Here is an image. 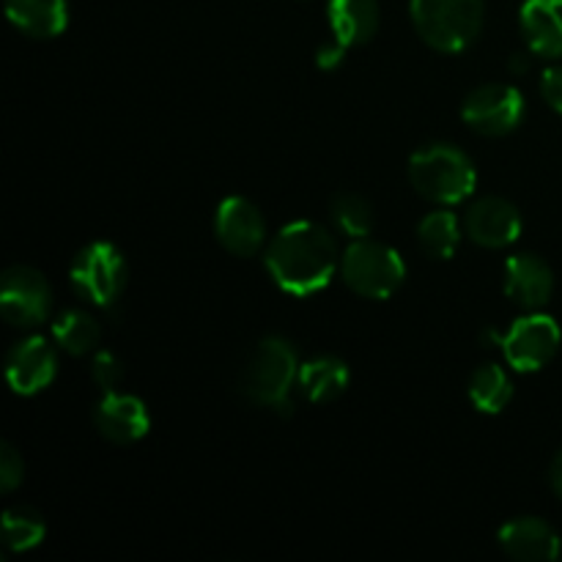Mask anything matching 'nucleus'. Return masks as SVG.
<instances>
[{
  "instance_id": "nucleus-25",
  "label": "nucleus",
  "mask_w": 562,
  "mask_h": 562,
  "mask_svg": "<svg viewBox=\"0 0 562 562\" xmlns=\"http://www.w3.org/2000/svg\"><path fill=\"white\" fill-rule=\"evenodd\" d=\"M91 376L104 393H110V390L119 387V382L124 379V366H121L119 357L110 355V351H99L91 360Z\"/></svg>"
},
{
  "instance_id": "nucleus-22",
  "label": "nucleus",
  "mask_w": 562,
  "mask_h": 562,
  "mask_svg": "<svg viewBox=\"0 0 562 562\" xmlns=\"http://www.w3.org/2000/svg\"><path fill=\"white\" fill-rule=\"evenodd\" d=\"M417 241L428 258H450L461 241L459 220L453 212H431L417 225Z\"/></svg>"
},
{
  "instance_id": "nucleus-27",
  "label": "nucleus",
  "mask_w": 562,
  "mask_h": 562,
  "mask_svg": "<svg viewBox=\"0 0 562 562\" xmlns=\"http://www.w3.org/2000/svg\"><path fill=\"white\" fill-rule=\"evenodd\" d=\"M541 93L549 108L562 115V66H549L541 77Z\"/></svg>"
},
{
  "instance_id": "nucleus-26",
  "label": "nucleus",
  "mask_w": 562,
  "mask_h": 562,
  "mask_svg": "<svg viewBox=\"0 0 562 562\" xmlns=\"http://www.w3.org/2000/svg\"><path fill=\"white\" fill-rule=\"evenodd\" d=\"M25 477V464L11 445H0V488L14 492Z\"/></svg>"
},
{
  "instance_id": "nucleus-12",
  "label": "nucleus",
  "mask_w": 562,
  "mask_h": 562,
  "mask_svg": "<svg viewBox=\"0 0 562 562\" xmlns=\"http://www.w3.org/2000/svg\"><path fill=\"white\" fill-rule=\"evenodd\" d=\"M55 371H58L55 349L47 340L38 338V335L20 340L9 351V360H5V373H9L11 390L20 395L42 393L44 387L53 384Z\"/></svg>"
},
{
  "instance_id": "nucleus-1",
  "label": "nucleus",
  "mask_w": 562,
  "mask_h": 562,
  "mask_svg": "<svg viewBox=\"0 0 562 562\" xmlns=\"http://www.w3.org/2000/svg\"><path fill=\"white\" fill-rule=\"evenodd\" d=\"M338 267V245L318 223H291L267 250V269L274 283L294 296L322 291Z\"/></svg>"
},
{
  "instance_id": "nucleus-20",
  "label": "nucleus",
  "mask_w": 562,
  "mask_h": 562,
  "mask_svg": "<svg viewBox=\"0 0 562 562\" xmlns=\"http://www.w3.org/2000/svg\"><path fill=\"white\" fill-rule=\"evenodd\" d=\"M53 335L60 349L75 357H82L97 349L99 338H102V329H99L97 318L91 313L71 307V311H64L55 318Z\"/></svg>"
},
{
  "instance_id": "nucleus-28",
  "label": "nucleus",
  "mask_w": 562,
  "mask_h": 562,
  "mask_svg": "<svg viewBox=\"0 0 562 562\" xmlns=\"http://www.w3.org/2000/svg\"><path fill=\"white\" fill-rule=\"evenodd\" d=\"M344 53H346V44L338 42V38H333V42H324L322 47H318L316 64L322 66V69H335V66L344 60Z\"/></svg>"
},
{
  "instance_id": "nucleus-17",
  "label": "nucleus",
  "mask_w": 562,
  "mask_h": 562,
  "mask_svg": "<svg viewBox=\"0 0 562 562\" xmlns=\"http://www.w3.org/2000/svg\"><path fill=\"white\" fill-rule=\"evenodd\" d=\"M327 16L333 36L346 47L371 42L379 31L376 0H329Z\"/></svg>"
},
{
  "instance_id": "nucleus-3",
  "label": "nucleus",
  "mask_w": 562,
  "mask_h": 562,
  "mask_svg": "<svg viewBox=\"0 0 562 562\" xmlns=\"http://www.w3.org/2000/svg\"><path fill=\"white\" fill-rule=\"evenodd\" d=\"M296 379H300V362L294 346L283 338H263L247 357L241 390L252 404L289 415Z\"/></svg>"
},
{
  "instance_id": "nucleus-2",
  "label": "nucleus",
  "mask_w": 562,
  "mask_h": 562,
  "mask_svg": "<svg viewBox=\"0 0 562 562\" xmlns=\"http://www.w3.org/2000/svg\"><path fill=\"white\" fill-rule=\"evenodd\" d=\"M409 181L417 195H423L426 201L453 206L472 195L477 173L472 159L461 148L450 146V143H431L412 154Z\"/></svg>"
},
{
  "instance_id": "nucleus-21",
  "label": "nucleus",
  "mask_w": 562,
  "mask_h": 562,
  "mask_svg": "<svg viewBox=\"0 0 562 562\" xmlns=\"http://www.w3.org/2000/svg\"><path fill=\"white\" fill-rule=\"evenodd\" d=\"M470 398L475 409L486 412V415H499L505 406L514 398V384H510L508 373L499 366H481L470 379Z\"/></svg>"
},
{
  "instance_id": "nucleus-9",
  "label": "nucleus",
  "mask_w": 562,
  "mask_h": 562,
  "mask_svg": "<svg viewBox=\"0 0 562 562\" xmlns=\"http://www.w3.org/2000/svg\"><path fill=\"white\" fill-rule=\"evenodd\" d=\"M467 124L486 137L510 135L525 119V99L514 86L505 82H488V86L475 88L467 97L464 110H461Z\"/></svg>"
},
{
  "instance_id": "nucleus-8",
  "label": "nucleus",
  "mask_w": 562,
  "mask_h": 562,
  "mask_svg": "<svg viewBox=\"0 0 562 562\" xmlns=\"http://www.w3.org/2000/svg\"><path fill=\"white\" fill-rule=\"evenodd\" d=\"M53 289L47 278L33 267L5 269L0 283V313L14 327H36L49 316Z\"/></svg>"
},
{
  "instance_id": "nucleus-5",
  "label": "nucleus",
  "mask_w": 562,
  "mask_h": 562,
  "mask_svg": "<svg viewBox=\"0 0 562 562\" xmlns=\"http://www.w3.org/2000/svg\"><path fill=\"white\" fill-rule=\"evenodd\" d=\"M340 274L355 294L366 300H387L404 283L406 263L398 250L366 236L340 256Z\"/></svg>"
},
{
  "instance_id": "nucleus-16",
  "label": "nucleus",
  "mask_w": 562,
  "mask_h": 562,
  "mask_svg": "<svg viewBox=\"0 0 562 562\" xmlns=\"http://www.w3.org/2000/svg\"><path fill=\"white\" fill-rule=\"evenodd\" d=\"M519 25L532 53L562 58V0H525Z\"/></svg>"
},
{
  "instance_id": "nucleus-30",
  "label": "nucleus",
  "mask_w": 562,
  "mask_h": 562,
  "mask_svg": "<svg viewBox=\"0 0 562 562\" xmlns=\"http://www.w3.org/2000/svg\"><path fill=\"white\" fill-rule=\"evenodd\" d=\"M510 69H514L516 75H525V71L530 69V58H527L525 53H516L514 58H510Z\"/></svg>"
},
{
  "instance_id": "nucleus-23",
  "label": "nucleus",
  "mask_w": 562,
  "mask_h": 562,
  "mask_svg": "<svg viewBox=\"0 0 562 562\" xmlns=\"http://www.w3.org/2000/svg\"><path fill=\"white\" fill-rule=\"evenodd\" d=\"M47 536V525L42 516L27 505H16L3 514V541L11 552H27L36 549Z\"/></svg>"
},
{
  "instance_id": "nucleus-29",
  "label": "nucleus",
  "mask_w": 562,
  "mask_h": 562,
  "mask_svg": "<svg viewBox=\"0 0 562 562\" xmlns=\"http://www.w3.org/2000/svg\"><path fill=\"white\" fill-rule=\"evenodd\" d=\"M549 483H552L554 494L562 499V450L558 456H554L552 467H549Z\"/></svg>"
},
{
  "instance_id": "nucleus-7",
  "label": "nucleus",
  "mask_w": 562,
  "mask_h": 562,
  "mask_svg": "<svg viewBox=\"0 0 562 562\" xmlns=\"http://www.w3.org/2000/svg\"><path fill=\"white\" fill-rule=\"evenodd\" d=\"M562 333L552 316L532 313L516 318L514 327L503 335V351L510 368L521 373L541 371L558 355Z\"/></svg>"
},
{
  "instance_id": "nucleus-18",
  "label": "nucleus",
  "mask_w": 562,
  "mask_h": 562,
  "mask_svg": "<svg viewBox=\"0 0 562 562\" xmlns=\"http://www.w3.org/2000/svg\"><path fill=\"white\" fill-rule=\"evenodd\" d=\"M11 25L33 38H53L69 22L66 0H5Z\"/></svg>"
},
{
  "instance_id": "nucleus-19",
  "label": "nucleus",
  "mask_w": 562,
  "mask_h": 562,
  "mask_svg": "<svg viewBox=\"0 0 562 562\" xmlns=\"http://www.w3.org/2000/svg\"><path fill=\"white\" fill-rule=\"evenodd\" d=\"M300 384L302 395L313 404H327V401L340 398L349 384V368L338 357H313L311 362L300 366Z\"/></svg>"
},
{
  "instance_id": "nucleus-14",
  "label": "nucleus",
  "mask_w": 562,
  "mask_h": 562,
  "mask_svg": "<svg viewBox=\"0 0 562 562\" xmlns=\"http://www.w3.org/2000/svg\"><path fill=\"white\" fill-rule=\"evenodd\" d=\"M499 547L519 562H552L560 558V536L538 516H519L499 530Z\"/></svg>"
},
{
  "instance_id": "nucleus-11",
  "label": "nucleus",
  "mask_w": 562,
  "mask_h": 562,
  "mask_svg": "<svg viewBox=\"0 0 562 562\" xmlns=\"http://www.w3.org/2000/svg\"><path fill=\"white\" fill-rule=\"evenodd\" d=\"M464 231L475 245L499 250L519 239L521 214L510 201L497 195H486L470 206L464 217Z\"/></svg>"
},
{
  "instance_id": "nucleus-4",
  "label": "nucleus",
  "mask_w": 562,
  "mask_h": 562,
  "mask_svg": "<svg viewBox=\"0 0 562 562\" xmlns=\"http://www.w3.org/2000/svg\"><path fill=\"white\" fill-rule=\"evenodd\" d=\"M483 0H412L409 14L428 47L464 53L483 27Z\"/></svg>"
},
{
  "instance_id": "nucleus-24",
  "label": "nucleus",
  "mask_w": 562,
  "mask_h": 562,
  "mask_svg": "<svg viewBox=\"0 0 562 562\" xmlns=\"http://www.w3.org/2000/svg\"><path fill=\"white\" fill-rule=\"evenodd\" d=\"M329 214H333V223L338 225V231H344L351 239H366L373 231V209L357 192H340L329 203Z\"/></svg>"
},
{
  "instance_id": "nucleus-13",
  "label": "nucleus",
  "mask_w": 562,
  "mask_h": 562,
  "mask_svg": "<svg viewBox=\"0 0 562 562\" xmlns=\"http://www.w3.org/2000/svg\"><path fill=\"white\" fill-rule=\"evenodd\" d=\"M93 420H97L99 434L113 445L140 442L148 434V426H151L146 404L135 395H121L115 390L104 393L97 412H93Z\"/></svg>"
},
{
  "instance_id": "nucleus-15",
  "label": "nucleus",
  "mask_w": 562,
  "mask_h": 562,
  "mask_svg": "<svg viewBox=\"0 0 562 562\" xmlns=\"http://www.w3.org/2000/svg\"><path fill=\"white\" fill-rule=\"evenodd\" d=\"M554 291V274L541 256L519 252L505 263V294L525 311H541Z\"/></svg>"
},
{
  "instance_id": "nucleus-6",
  "label": "nucleus",
  "mask_w": 562,
  "mask_h": 562,
  "mask_svg": "<svg viewBox=\"0 0 562 562\" xmlns=\"http://www.w3.org/2000/svg\"><path fill=\"white\" fill-rule=\"evenodd\" d=\"M71 289L91 305L108 307L121 296L126 285V261L119 247L108 241H93L82 247L69 269Z\"/></svg>"
},
{
  "instance_id": "nucleus-10",
  "label": "nucleus",
  "mask_w": 562,
  "mask_h": 562,
  "mask_svg": "<svg viewBox=\"0 0 562 562\" xmlns=\"http://www.w3.org/2000/svg\"><path fill=\"white\" fill-rule=\"evenodd\" d=\"M214 234L220 245L234 256H256L267 239V220L258 212V206L247 198H225L217 206L214 217Z\"/></svg>"
}]
</instances>
